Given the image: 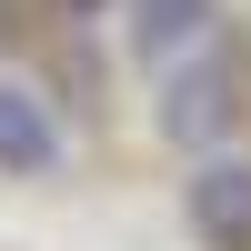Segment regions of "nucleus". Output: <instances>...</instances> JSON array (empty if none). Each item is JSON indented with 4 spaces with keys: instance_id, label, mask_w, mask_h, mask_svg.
<instances>
[{
    "instance_id": "f257e3e1",
    "label": "nucleus",
    "mask_w": 251,
    "mask_h": 251,
    "mask_svg": "<svg viewBox=\"0 0 251 251\" xmlns=\"http://www.w3.org/2000/svg\"><path fill=\"white\" fill-rule=\"evenodd\" d=\"M231 121H241V91H231V71H221L211 50H181L171 71H161V131L181 141V151H221L231 141Z\"/></svg>"
},
{
    "instance_id": "f03ea898",
    "label": "nucleus",
    "mask_w": 251,
    "mask_h": 251,
    "mask_svg": "<svg viewBox=\"0 0 251 251\" xmlns=\"http://www.w3.org/2000/svg\"><path fill=\"white\" fill-rule=\"evenodd\" d=\"M181 221L201 231V251H251V161L241 151H191Z\"/></svg>"
},
{
    "instance_id": "7ed1b4c3",
    "label": "nucleus",
    "mask_w": 251,
    "mask_h": 251,
    "mask_svg": "<svg viewBox=\"0 0 251 251\" xmlns=\"http://www.w3.org/2000/svg\"><path fill=\"white\" fill-rule=\"evenodd\" d=\"M0 171L10 181H50L60 171V121L30 80H0Z\"/></svg>"
},
{
    "instance_id": "20e7f679",
    "label": "nucleus",
    "mask_w": 251,
    "mask_h": 251,
    "mask_svg": "<svg viewBox=\"0 0 251 251\" xmlns=\"http://www.w3.org/2000/svg\"><path fill=\"white\" fill-rule=\"evenodd\" d=\"M201 40H211V0H131V50L141 60L171 71V60L201 50Z\"/></svg>"
},
{
    "instance_id": "39448f33",
    "label": "nucleus",
    "mask_w": 251,
    "mask_h": 251,
    "mask_svg": "<svg viewBox=\"0 0 251 251\" xmlns=\"http://www.w3.org/2000/svg\"><path fill=\"white\" fill-rule=\"evenodd\" d=\"M71 10H91V0H71Z\"/></svg>"
}]
</instances>
